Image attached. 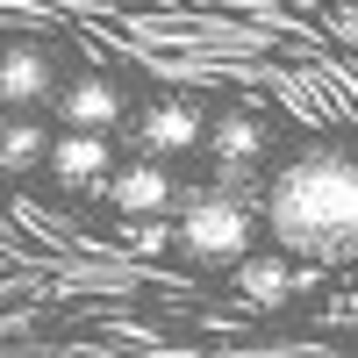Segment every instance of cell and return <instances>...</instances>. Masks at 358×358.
<instances>
[{
    "mask_svg": "<svg viewBox=\"0 0 358 358\" xmlns=\"http://www.w3.org/2000/svg\"><path fill=\"white\" fill-rule=\"evenodd\" d=\"M43 151H50L43 122H29V115L0 122V172H29V165H43Z\"/></svg>",
    "mask_w": 358,
    "mask_h": 358,
    "instance_id": "10",
    "label": "cell"
},
{
    "mask_svg": "<svg viewBox=\"0 0 358 358\" xmlns=\"http://www.w3.org/2000/svg\"><path fill=\"white\" fill-rule=\"evenodd\" d=\"M201 143L215 151V165H222V179H229V194H236V179H244V172L265 158V129L251 122V115H229V122H215Z\"/></svg>",
    "mask_w": 358,
    "mask_h": 358,
    "instance_id": "8",
    "label": "cell"
},
{
    "mask_svg": "<svg viewBox=\"0 0 358 358\" xmlns=\"http://www.w3.org/2000/svg\"><path fill=\"white\" fill-rule=\"evenodd\" d=\"M165 244V215H136L129 222V251H158Z\"/></svg>",
    "mask_w": 358,
    "mask_h": 358,
    "instance_id": "11",
    "label": "cell"
},
{
    "mask_svg": "<svg viewBox=\"0 0 358 358\" xmlns=\"http://www.w3.org/2000/svg\"><path fill=\"white\" fill-rule=\"evenodd\" d=\"M122 122V94H115V79L86 72L65 86V129H115Z\"/></svg>",
    "mask_w": 358,
    "mask_h": 358,
    "instance_id": "9",
    "label": "cell"
},
{
    "mask_svg": "<svg viewBox=\"0 0 358 358\" xmlns=\"http://www.w3.org/2000/svg\"><path fill=\"white\" fill-rule=\"evenodd\" d=\"M57 94V65L36 43H8L0 50V108H36Z\"/></svg>",
    "mask_w": 358,
    "mask_h": 358,
    "instance_id": "7",
    "label": "cell"
},
{
    "mask_svg": "<svg viewBox=\"0 0 358 358\" xmlns=\"http://www.w3.org/2000/svg\"><path fill=\"white\" fill-rule=\"evenodd\" d=\"M265 222L294 265H344L358 244V165L351 151H301L265 187Z\"/></svg>",
    "mask_w": 358,
    "mask_h": 358,
    "instance_id": "1",
    "label": "cell"
},
{
    "mask_svg": "<svg viewBox=\"0 0 358 358\" xmlns=\"http://www.w3.org/2000/svg\"><path fill=\"white\" fill-rule=\"evenodd\" d=\"M308 280H315V265H294L287 251L236 258V287H244V301H251V308H280V301H294Z\"/></svg>",
    "mask_w": 358,
    "mask_h": 358,
    "instance_id": "6",
    "label": "cell"
},
{
    "mask_svg": "<svg viewBox=\"0 0 358 358\" xmlns=\"http://www.w3.org/2000/svg\"><path fill=\"white\" fill-rule=\"evenodd\" d=\"M43 165L57 172V187L101 194V179L115 172V151H108V136H101V129H65V136L43 151Z\"/></svg>",
    "mask_w": 358,
    "mask_h": 358,
    "instance_id": "5",
    "label": "cell"
},
{
    "mask_svg": "<svg viewBox=\"0 0 358 358\" xmlns=\"http://www.w3.org/2000/svg\"><path fill=\"white\" fill-rule=\"evenodd\" d=\"M251 201L244 194H187V208H179V251L201 258V265H236V258H251Z\"/></svg>",
    "mask_w": 358,
    "mask_h": 358,
    "instance_id": "2",
    "label": "cell"
},
{
    "mask_svg": "<svg viewBox=\"0 0 358 358\" xmlns=\"http://www.w3.org/2000/svg\"><path fill=\"white\" fill-rule=\"evenodd\" d=\"M101 194L115 201V215H172V172L158 158H136V165H115L101 179Z\"/></svg>",
    "mask_w": 358,
    "mask_h": 358,
    "instance_id": "4",
    "label": "cell"
},
{
    "mask_svg": "<svg viewBox=\"0 0 358 358\" xmlns=\"http://www.w3.org/2000/svg\"><path fill=\"white\" fill-rule=\"evenodd\" d=\"M129 136H136V151H143V158H158V165H165V158L194 151V143L208 136V115H201L194 101H158V108H143V115H136V129H129Z\"/></svg>",
    "mask_w": 358,
    "mask_h": 358,
    "instance_id": "3",
    "label": "cell"
}]
</instances>
